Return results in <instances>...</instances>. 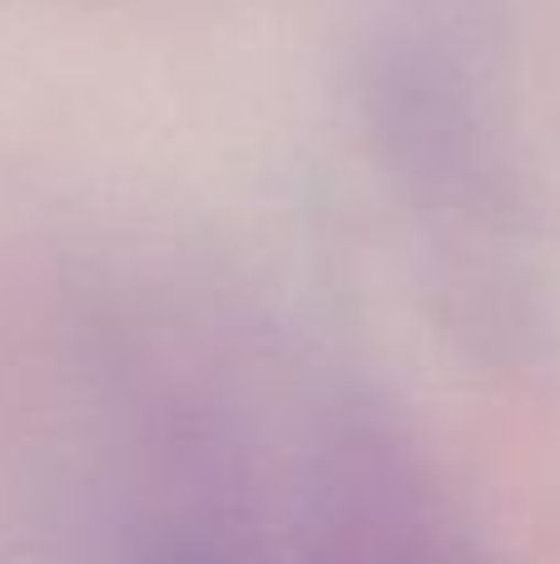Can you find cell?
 <instances>
[{
	"instance_id": "1",
	"label": "cell",
	"mask_w": 560,
	"mask_h": 564,
	"mask_svg": "<svg viewBox=\"0 0 560 564\" xmlns=\"http://www.w3.org/2000/svg\"><path fill=\"white\" fill-rule=\"evenodd\" d=\"M298 564H482L427 486L377 446H347L308 490Z\"/></svg>"
}]
</instances>
